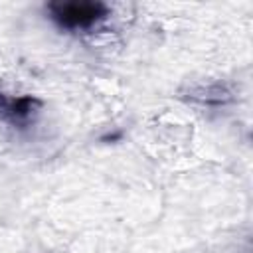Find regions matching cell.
I'll return each instance as SVG.
<instances>
[{
  "mask_svg": "<svg viewBox=\"0 0 253 253\" xmlns=\"http://www.w3.org/2000/svg\"><path fill=\"white\" fill-rule=\"evenodd\" d=\"M51 18L69 30L91 28L99 20H103L109 10L101 2H63V4H49Z\"/></svg>",
  "mask_w": 253,
  "mask_h": 253,
  "instance_id": "6da1fadb",
  "label": "cell"
},
{
  "mask_svg": "<svg viewBox=\"0 0 253 253\" xmlns=\"http://www.w3.org/2000/svg\"><path fill=\"white\" fill-rule=\"evenodd\" d=\"M34 105H36V99H32V97H18V99L8 101L4 113H6L14 123H16V121H24V119H28V117L32 115Z\"/></svg>",
  "mask_w": 253,
  "mask_h": 253,
  "instance_id": "7a4b0ae2",
  "label": "cell"
}]
</instances>
